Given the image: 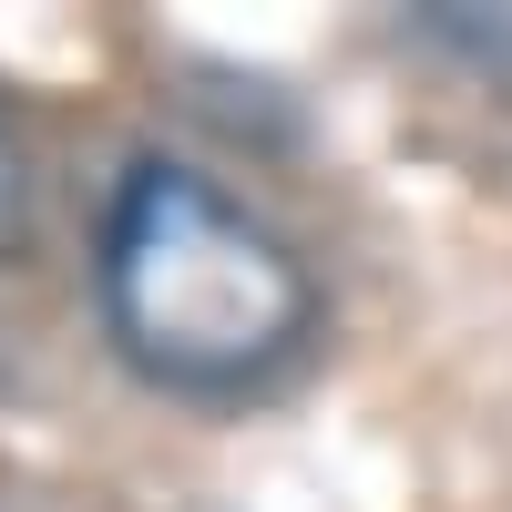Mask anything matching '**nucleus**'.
Wrapping results in <instances>:
<instances>
[{"label": "nucleus", "mask_w": 512, "mask_h": 512, "mask_svg": "<svg viewBox=\"0 0 512 512\" xmlns=\"http://www.w3.org/2000/svg\"><path fill=\"white\" fill-rule=\"evenodd\" d=\"M103 328L164 390H256L318 328V277L246 195L144 154L103 216Z\"/></svg>", "instance_id": "f257e3e1"}]
</instances>
